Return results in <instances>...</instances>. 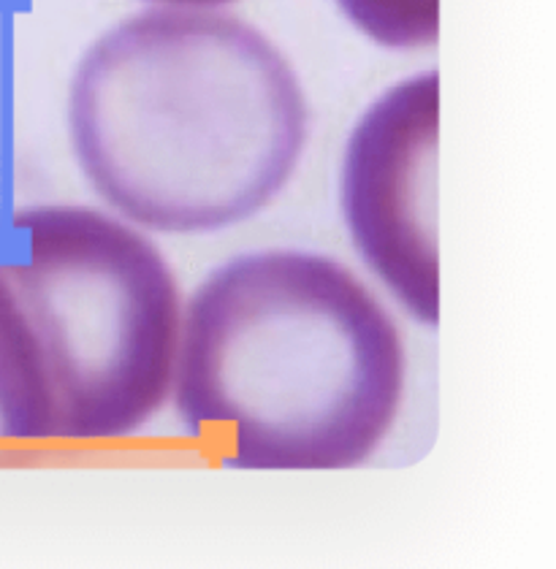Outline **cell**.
I'll return each instance as SVG.
<instances>
[{
	"label": "cell",
	"mask_w": 556,
	"mask_h": 569,
	"mask_svg": "<svg viewBox=\"0 0 556 569\" xmlns=\"http://www.w3.org/2000/svg\"><path fill=\"white\" fill-rule=\"evenodd\" d=\"M68 133L117 214L190 237L247 222L282 193L310 109L261 30L218 9L163 6L117 22L82 54Z\"/></svg>",
	"instance_id": "6da1fadb"
},
{
	"label": "cell",
	"mask_w": 556,
	"mask_h": 569,
	"mask_svg": "<svg viewBox=\"0 0 556 569\" xmlns=\"http://www.w3.org/2000/svg\"><path fill=\"white\" fill-rule=\"evenodd\" d=\"M405 388L397 320L337 258L247 252L218 266L182 309L175 410L220 467H361L391 435Z\"/></svg>",
	"instance_id": "7a4b0ae2"
},
{
	"label": "cell",
	"mask_w": 556,
	"mask_h": 569,
	"mask_svg": "<svg viewBox=\"0 0 556 569\" xmlns=\"http://www.w3.org/2000/svg\"><path fill=\"white\" fill-rule=\"evenodd\" d=\"M0 271L33 333L54 445L120 442L171 396L182 296L163 252L92 207L17 209Z\"/></svg>",
	"instance_id": "3957f363"
},
{
	"label": "cell",
	"mask_w": 556,
	"mask_h": 569,
	"mask_svg": "<svg viewBox=\"0 0 556 569\" xmlns=\"http://www.w3.org/2000/svg\"><path fill=\"white\" fill-rule=\"evenodd\" d=\"M437 141L440 73L431 68L369 103L339 174V203L356 252L426 329L440 326Z\"/></svg>",
	"instance_id": "277c9868"
},
{
	"label": "cell",
	"mask_w": 556,
	"mask_h": 569,
	"mask_svg": "<svg viewBox=\"0 0 556 569\" xmlns=\"http://www.w3.org/2000/svg\"><path fill=\"white\" fill-rule=\"evenodd\" d=\"M52 445V407L39 350L0 271V469L30 467Z\"/></svg>",
	"instance_id": "5b68a950"
},
{
	"label": "cell",
	"mask_w": 556,
	"mask_h": 569,
	"mask_svg": "<svg viewBox=\"0 0 556 569\" xmlns=\"http://www.w3.org/2000/svg\"><path fill=\"white\" fill-rule=\"evenodd\" d=\"M369 41L386 49H426L440 41V0H337Z\"/></svg>",
	"instance_id": "8992f818"
},
{
	"label": "cell",
	"mask_w": 556,
	"mask_h": 569,
	"mask_svg": "<svg viewBox=\"0 0 556 569\" xmlns=\"http://www.w3.org/2000/svg\"><path fill=\"white\" fill-rule=\"evenodd\" d=\"M14 212V20L0 0V228Z\"/></svg>",
	"instance_id": "52a82bcc"
},
{
	"label": "cell",
	"mask_w": 556,
	"mask_h": 569,
	"mask_svg": "<svg viewBox=\"0 0 556 569\" xmlns=\"http://www.w3.org/2000/svg\"><path fill=\"white\" fill-rule=\"evenodd\" d=\"M158 6H182V9H220V6L237 3V0H150Z\"/></svg>",
	"instance_id": "ba28073f"
}]
</instances>
